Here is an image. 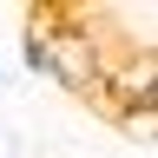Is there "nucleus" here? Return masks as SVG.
<instances>
[{
  "label": "nucleus",
  "mask_w": 158,
  "mask_h": 158,
  "mask_svg": "<svg viewBox=\"0 0 158 158\" xmlns=\"http://www.w3.org/2000/svg\"><path fill=\"white\" fill-rule=\"evenodd\" d=\"M46 46H53V66H46V79L59 92H86V99H99V86H106V59H99V33L92 27H46Z\"/></svg>",
  "instance_id": "1"
},
{
  "label": "nucleus",
  "mask_w": 158,
  "mask_h": 158,
  "mask_svg": "<svg viewBox=\"0 0 158 158\" xmlns=\"http://www.w3.org/2000/svg\"><path fill=\"white\" fill-rule=\"evenodd\" d=\"M20 66H27L33 79H46V66H53V46H46V20H27V27H20Z\"/></svg>",
  "instance_id": "2"
},
{
  "label": "nucleus",
  "mask_w": 158,
  "mask_h": 158,
  "mask_svg": "<svg viewBox=\"0 0 158 158\" xmlns=\"http://www.w3.org/2000/svg\"><path fill=\"white\" fill-rule=\"evenodd\" d=\"M7 86H13V73H7V59H0V92H7Z\"/></svg>",
  "instance_id": "3"
}]
</instances>
